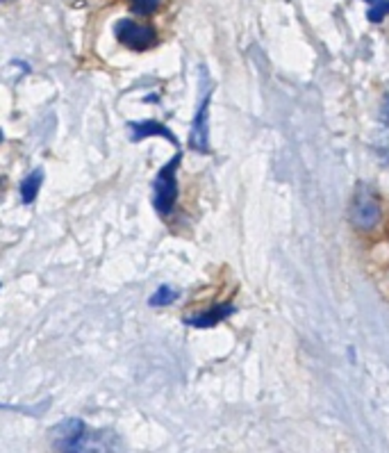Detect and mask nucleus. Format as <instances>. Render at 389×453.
Masks as SVG:
<instances>
[{
    "instance_id": "423d86ee",
    "label": "nucleus",
    "mask_w": 389,
    "mask_h": 453,
    "mask_svg": "<svg viewBox=\"0 0 389 453\" xmlns=\"http://www.w3.org/2000/svg\"><path fill=\"white\" fill-rule=\"evenodd\" d=\"M130 130H133V139L134 142H139V139L144 137H153V134H157V137H166L171 142V144H176V137H173V133H171L169 128H164L162 123L157 121H144V123H130Z\"/></svg>"
},
{
    "instance_id": "f257e3e1",
    "label": "nucleus",
    "mask_w": 389,
    "mask_h": 453,
    "mask_svg": "<svg viewBox=\"0 0 389 453\" xmlns=\"http://www.w3.org/2000/svg\"><path fill=\"white\" fill-rule=\"evenodd\" d=\"M55 442L65 453H117L118 437L112 431H89L80 419H66L55 428Z\"/></svg>"
},
{
    "instance_id": "9b49d317",
    "label": "nucleus",
    "mask_w": 389,
    "mask_h": 453,
    "mask_svg": "<svg viewBox=\"0 0 389 453\" xmlns=\"http://www.w3.org/2000/svg\"><path fill=\"white\" fill-rule=\"evenodd\" d=\"M383 123L389 126V96H385L383 101Z\"/></svg>"
},
{
    "instance_id": "39448f33",
    "label": "nucleus",
    "mask_w": 389,
    "mask_h": 453,
    "mask_svg": "<svg viewBox=\"0 0 389 453\" xmlns=\"http://www.w3.org/2000/svg\"><path fill=\"white\" fill-rule=\"evenodd\" d=\"M210 94H212V85L205 89L203 98H201V107H198L196 121L192 128V149L203 150L208 153V107H210Z\"/></svg>"
},
{
    "instance_id": "6e6552de",
    "label": "nucleus",
    "mask_w": 389,
    "mask_h": 453,
    "mask_svg": "<svg viewBox=\"0 0 389 453\" xmlns=\"http://www.w3.org/2000/svg\"><path fill=\"white\" fill-rule=\"evenodd\" d=\"M42 169L34 171V173H30V176L23 180L21 185V196L26 203H33L34 198H37V192H39V185H42Z\"/></svg>"
},
{
    "instance_id": "20e7f679",
    "label": "nucleus",
    "mask_w": 389,
    "mask_h": 453,
    "mask_svg": "<svg viewBox=\"0 0 389 453\" xmlns=\"http://www.w3.org/2000/svg\"><path fill=\"white\" fill-rule=\"evenodd\" d=\"M117 37L118 42L133 49H149L155 43V33L150 26H139L133 21H118L117 23Z\"/></svg>"
},
{
    "instance_id": "7ed1b4c3",
    "label": "nucleus",
    "mask_w": 389,
    "mask_h": 453,
    "mask_svg": "<svg viewBox=\"0 0 389 453\" xmlns=\"http://www.w3.org/2000/svg\"><path fill=\"white\" fill-rule=\"evenodd\" d=\"M182 155H176L164 169L160 171V176L155 180V208L162 214H169L173 203L178 198V182H176V169L180 165Z\"/></svg>"
},
{
    "instance_id": "f03ea898",
    "label": "nucleus",
    "mask_w": 389,
    "mask_h": 453,
    "mask_svg": "<svg viewBox=\"0 0 389 453\" xmlns=\"http://www.w3.org/2000/svg\"><path fill=\"white\" fill-rule=\"evenodd\" d=\"M380 201L369 185H360L351 205V221L360 230H369L378 224Z\"/></svg>"
},
{
    "instance_id": "1a4fd4ad",
    "label": "nucleus",
    "mask_w": 389,
    "mask_h": 453,
    "mask_svg": "<svg viewBox=\"0 0 389 453\" xmlns=\"http://www.w3.org/2000/svg\"><path fill=\"white\" fill-rule=\"evenodd\" d=\"M171 301H176V289H171L169 285L160 288L150 296V305H169Z\"/></svg>"
},
{
    "instance_id": "9d476101",
    "label": "nucleus",
    "mask_w": 389,
    "mask_h": 453,
    "mask_svg": "<svg viewBox=\"0 0 389 453\" xmlns=\"http://www.w3.org/2000/svg\"><path fill=\"white\" fill-rule=\"evenodd\" d=\"M130 5H133L134 12L146 14V12H153L155 7L160 5V0H130Z\"/></svg>"
},
{
    "instance_id": "0eeeda50",
    "label": "nucleus",
    "mask_w": 389,
    "mask_h": 453,
    "mask_svg": "<svg viewBox=\"0 0 389 453\" xmlns=\"http://www.w3.org/2000/svg\"><path fill=\"white\" fill-rule=\"evenodd\" d=\"M233 312H235V308H233V305H224V308H217V310H212V312H205V315L189 317V319H187V324L198 326V328H208V326L219 324L221 319H225V317L233 315Z\"/></svg>"
}]
</instances>
